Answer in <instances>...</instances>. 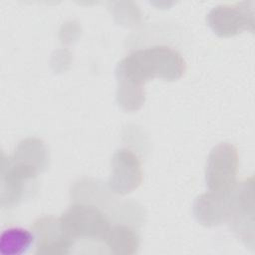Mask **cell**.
<instances>
[{"instance_id": "cell-1", "label": "cell", "mask_w": 255, "mask_h": 255, "mask_svg": "<svg viewBox=\"0 0 255 255\" xmlns=\"http://www.w3.org/2000/svg\"><path fill=\"white\" fill-rule=\"evenodd\" d=\"M185 69L180 55L168 47L138 50L122 60L117 67V100L125 110H136L143 101L142 84L148 78H179Z\"/></svg>"}, {"instance_id": "cell-2", "label": "cell", "mask_w": 255, "mask_h": 255, "mask_svg": "<svg viewBox=\"0 0 255 255\" xmlns=\"http://www.w3.org/2000/svg\"><path fill=\"white\" fill-rule=\"evenodd\" d=\"M45 168L42 163L15 151L9 158L2 156L0 201L2 206L19 202L27 191L28 184L38 170Z\"/></svg>"}, {"instance_id": "cell-3", "label": "cell", "mask_w": 255, "mask_h": 255, "mask_svg": "<svg viewBox=\"0 0 255 255\" xmlns=\"http://www.w3.org/2000/svg\"><path fill=\"white\" fill-rule=\"evenodd\" d=\"M64 231L73 240L76 237L106 238L109 222L94 206L74 204L59 219Z\"/></svg>"}, {"instance_id": "cell-4", "label": "cell", "mask_w": 255, "mask_h": 255, "mask_svg": "<svg viewBox=\"0 0 255 255\" xmlns=\"http://www.w3.org/2000/svg\"><path fill=\"white\" fill-rule=\"evenodd\" d=\"M236 170V150L228 144L217 145L206 163V182L211 191L228 192Z\"/></svg>"}, {"instance_id": "cell-5", "label": "cell", "mask_w": 255, "mask_h": 255, "mask_svg": "<svg viewBox=\"0 0 255 255\" xmlns=\"http://www.w3.org/2000/svg\"><path fill=\"white\" fill-rule=\"evenodd\" d=\"M37 235L36 254H65L73 245V239L64 231L60 220L41 218L34 224Z\"/></svg>"}, {"instance_id": "cell-6", "label": "cell", "mask_w": 255, "mask_h": 255, "mask_svg": "<svg viewBox=\"0 0 255 255\" xmlns=\"http://www.w3.org/2000/svg\"><path fill=\"white\" fill-rule=\"evenodd\" d=\"M114 173L111 188L118 193H126L135 188L140 182V165L137 158L129 151L119 150L113 159Z\"/></svg>"}, {"instance_id": "cell-7", "label": "cell", "mask_w": 255, "mask_h": 255, "mask_svg": "<svg viewBox=\"0 0 255 255\" xmlns=\"http://www.w3.org/2000/svg\"><path fill=\"white\" fill-rule=\"evenodd\" d=\"M228 192L211 191L202 194L195 200L194 214L198 221L205 225L219 223L226 215Z\"/></svg>"}, {"instance_id": "cell-8", "label": "cell", "mask_w": 255, "mask_h": 255, "mask_svg": "<svg viewBox=\"0 0 255 255\" xmlns=\"http://www.w3.org/2000/svg\"><path fill=\"white\" fill-rule=\"evenodd\" d=\"M35 235L27 229L12 227L4 230L0 236V252L3 255H21L32 246Z\"/></svg>"}, {"instance_id": "cell-9", "label": "cell", "mask_w": 255, "mask_h": 255, "mask_svg": "<svg viewBox=\"0 0 255 255\" xmlns=\"http://www.w3.org/2000/svg\"><path fill=\"white\" fill-rule=\"evenodd\" d=\"M136 234L128 227L117 226L109 230L106 240L114 253H134L138 246Z\"/></svg>"}]
</instances>
